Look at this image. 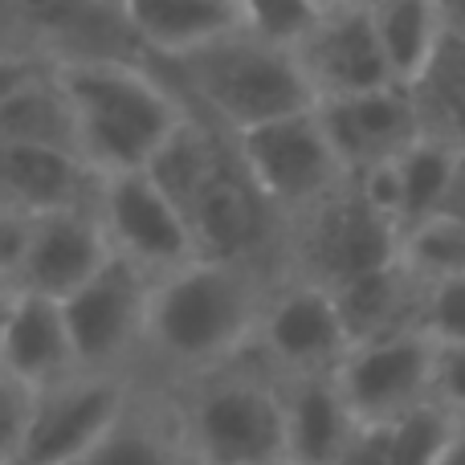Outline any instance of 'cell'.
Masks as SVG:
<instances>
[{
    "mask_svg": "<svg viewBox=\"0 0 465 465\" xmlns=\"http://www.w3.org/2000/svg\"><path fill=\"white\" fill-rule=\"evenodd\" d=\"M286 270L196 257L155 282L147 355L139 376L180 384L253 351L265 302Z\"/></svg>",
    "mask_w": 465,
    "mask_h": 465,
    "instance_id": "obj_1",
    "label": "cell"
},
{
    "mask_svg": "<svg viewBox=\"0 0 465 465\" xmlns=\"http://www.w3.org/2000/svg\"><path fill=\"white\" fill-rule=\"evenodd\" d=\"M74 106L78 152L98 176L147 172L160 147L193 114L152 57L57 62Z\"/></svg>",
    "mask_w": 465,
    "mask_h": 465,
    "instance_id": "obj_2",
    "label": "cell"
},
{
    "mask_svg": "<svg viewBox=\"0 0 465 465\" xmlns=\"http://www.w3.org/2000/svg\"><path fill=\"white\" fill-rule=\"evenodd\" d=\"M155 65L168 74L193 111L225 127L229 135L319 106L294 49L265 41L249 29H237L196 54Z\"/></svg>",
    "mask_w": 465,
    "mask_h": 465,
    "instance_id": "obj_3",
    "label": "cell"
},
{
    "mask_svg": "<svg viewBox=\"0 0 465 465\" xmlns=\"http://www.w3.org/2000/svg\"><path fill=\"white\" fill-rule=\"evenodd\" d=\"M168 388L201 465H286L282 380L253 351Z\"/></svg>",
    "mask_w": 465,
    "mask_h": 465,
    "instance_id": "obj_4",
    "label": "cell"
},
{
    "mask_svg": "<svg viewBox=\"0 0 465 465\" xmlns=\"http://www.w3.org/2000/svg\"><path fill=\"white\" fill-rule=\"evenodd\" d=\"M232 143H237L241 163L253 176V184L262 188V196L278 209L286 225L302 221L322 201H331L339 188L351 184L319 119V106L241 131L232 135Z\"/></svg>",
    "mask_w": 465,
    "mask_h": 465,
    "instance_id": "obj_5",
    "label": "cell"
},
{
    "mask_svg": "<svg viewBox=\"0 0 465 465\" xmlns=\"http://www.w3.org/2000/svg\"><path fill=\"white\" fill-rule=\"evenodd\" d=\"M401 257L404 232L355 184L339 188L331 201L294 221L286 237V273L311 278L327 290L396 265Z\"/></svg>",
    "mask_w": 465,
    "mask_h": 465,
    "instance_id": "obj_6",
    "label": "cell"
},
{
    "mask_svg": "<svg viewBox=\"0 0 465 465\" xmlns=\"http://www.w3.org/2000/svg\"><path fill=\"white\" fill-rule=\"evenodd\" d=\"M155 282L135 262L114 253L78 294L65 298V322L74 335L82 371H114L139 376L147 355V322H152Z\"/></svg>",
    "mask_w": 465,
    "mask_h": 465,
    "instance_id": "obj_7",
    "label": "cell"
},
{
    "mask_svg": "<svg viewBox=\"0 0 465 465\" xmlns=\"http://www.w3.org/2000/svg\"><path fill=\"white\" fill-rule=\"evenodd\" d=\"M351 351V335L327 286L298 273H282L265 302L253 355L278 380L331 376Z\"/></svg>",
    "mask_w": 465,
    "mask_h": 465,
    "instance_id": "obj_8",
    "label": "cell"
},
{
    "mask_svg": "<svg viewBox=\"0 0 465 465\" xmlns=\"http://www.w3.org/2000/svg\"><path fill=\"white\" fill-rule=\"evenodd\" d=\"M98 221H103L114 253L135 262L152 278H168L201 257L188 213L155 184L152 172L103 176Z\"/></svg>",
    "mask_w": 465,
    "mask_h": 465,
    "instance_id": "obj_9",
    "label": "cell"
},
{
    "mask_svg": "<svg viewBox=\"0 0 465 465\" xmlns=\"http://www.w3.org/2000/svg\"><path fill=\"white\" fill-rule=\"evenodd\" d=\"M437 339L429 331H401L355 343L335 380L363 429H384L396 417L437 401Z\"/></svg>",
    "mask_w": 465,
    "mask_h": 465,
    "instance_id": "obj_10",
    "label": "cell"
},
{
    "mask_svg": "<svg viewBox=\"0 0 465 465\" xmlns=\"http://www.w3.org/2000/svg\"><path fill=\"white\" fill-rule=\"evenodd\" d=\"M135 380L139 376H114V371H78L37 392V412L16 458L37 465H78L123 417Z\"/></svg>",
    "mask_w": 465,
    "mask_h": 465,
    "instance_id": "obj_11",
    "label": "cell"
},
{
    "mask_svg": "<svg viewBox=\"0 0 465 465\" xmlns=\"http://www.w3.org/2000/svg\"><path fill=\"white\" fill-rule=\"evenodd\" d=\"M294 57L319 103L360 98V94H371V90L396 86L368 5L327 8L314 21V29L294 45Z\"/></svg>",
    "mask_w": 465,
    "mask_h": 465,
    "instance_id": "obj_12",
    "label": "cell"
},
{
    "mask_svg": "<svg viewBox=\"0 0 465 465\" xmlns=\"http://www.w3.org/2000/svg\"><path fill=\"white\" fill-rule=\"evenodd\" d=\"M111 257L114 249L103 221H98V204L94 209H65V213H49V217H29L25 257L0 286H5V294L8 290H29V294H45L65 302Z\"/></svg>",
    "mask_w": 465,
    "mask_h": 465,
    "instance_id": "obj_13",
    "label": "cell"
},
{
    "mask_svg": "<svg viewBox=\"0 0 465 465\" xmlns=\"http://www.w3.org/2000/svg\"><path fill=\"white\" fill-rule=\"evenodd\" d=\"M319 119L351 180L380 163L401 160L420 135H429L425 106L409 86H384L360 98L319 103Z\"/></svg>",
    "mask_w": 465,
    "mask_h": 465,
    "instance_id": "obj_14",
    "label": "cell"
},
{
    "mask_svg": "<svg viewBox=\"0 0 465 465\" xmlns=\"http://www.w3.org/2000/svg\"><path fill=\"white\" fill-rule=\"evenodd\" d=\"M0 143H41L78 152L74 106L65 94L57 57L41 49H5V86H0ZM82 155V152H78Z\"/></svg>",
    "mask_w": 465,
    "mask_h": 465,
    "instance_id": "obj_15",
    "label": "cell"
},
{
    "mask_svg": "<svg viewBox=\"0 0 465 465\" xmlns=\"http://www.w3.org/2000/svg\"><path fill=\"white\" fill-rule=\"evenodd\" d=\"M78 371L82 363L74 351L65 306L45 294L8 290L5 322H0V376L45 392V388L62 384Z\"/></svg>",
    "mask_w": 465,
    "mask_h": 465,
    "instance_id": "obj_16",
    "label": "cell"
},
{
    "mask_svg": "<svg viewBox=\"0 0 465 465\" xmlns=\"http://www.w3.org/2000/svg\"><path fill=\"white\" fill-rule=\"evenodd\" d=\"M103 176L70 147L0 143V209L49 217L65 209H94Z\"/></svg>",
    "mask_w": 465,
    "mask_h": 465,
    "instance_id": "obj_17",
    "label": "cell"
},
{
    "mask_svg": "<svg viewBox=\"0 0 465 465\" xmlns=\"http://www.w3.org/2000/svg\"><path fill=\"white\" fill-rule=\"evenodd\" d=\"M78 465H201V458L184 433L172 388L139 376L123 417Z\"/></svg>",
    "mask_w": 465,
    "mask_h": 465,
    "instance_id": "obj_18",
    "label": "cell"
},
{
    "mask_svg": "<svg viewBox=\"0 0 465 465\" xmlns=\"http://www.w3.org/2000/svg\"><path fill=\"white\" fill-rule=\"evenodd\" d=\"M286 404V465H347L363 437L335 371L282 380Z\"/></svg>",
    "mask_w": 465,
    "mask_h": 465,
    "instance_id": "obj_19",
    "label": "cell"
},
{
    "mask_svg": "<svg viewBox=\"0 0 465 465\" xmlns=\"http://www.w3.org/2000/svg\"><path fill=\"white\" fill-rule=\"evenodd\" d=\"M123 16L143 57L176 62L245 29L237 0H123Z\"/></svg>",
    "mask_w": 465,
    "mask_h": 465,
    "instance_id": "obj_20",
    "label": "cell"
},
{
    "mask_svg": "<svg viewBox=\"0 0 465 465\" xmlns=\"http://www.w3.org/2000/svg\"><path fill=\"white\" fill-rule=\"evenodd\" d=\"M339 302V314L347 322V335L355 343H371V339H388L401 331H425L420 327V311H425V278L412 270L409 262L371 270L355 282L331 290Z\"/></svg>",
    "mask_w": 465,
    "mask_h": 465,
    "instance_id": "obj_21",
    "label": "cell"
},
{
    "mask_svg": "<svg viewBox=\"0 0 465 465\" xmlns=\"http://www.w3.org/2000/svg\"><path fill=\"white\" fill-rule=\"evenodd\" d=\"M368 8L396 86H425L429 74L441 62L445 45H450L441 0H371Z\"/></svg>",
    "mask_w": 465,
    "mask_h": 465,
    "instance_id": "obj_22",
    "label": "cell"
},
{
    "mask_svg": "<svg viewBox=\"0 0 465 465\" xmlns=\"http://www.w3.org/2000/svg\"><path fill=\"white\" fill-rule=\"evenodd\" d=\"M461 147L445 135H420L401 160H392V188H396V225L404 241L425 225L441 221L445 201H450L453 176H458Z\"/></svg>",
    "mask_w": 465,
    "mask_h": 465,
    "instance_id": "obj_23",
    "label": "cell"
},
{
    "mask_svg": "<svg viewBox=\"0 0 465 465\" xmlns=\"http://www.w3.org/2000/svg\"><path fill=\"white\" fill-rule=\"evenodd\" d=\"M458 420V412H450L441 401H429L384 429H363L371 465H437Z\"/></svg>",
    "mask_w": 465,
    "mask_h": 465,
    "instance_id": "obj_24",
    "label": "cell"
},
{
    "mask_svg": "<svg viewBox=\"0 0 465 465\" xmlns=\"http://www.w3.org/2000/svg\"><path fill=\"white\" fill-rule=\"evenodd\" d=\"M404 262L420 278H453L465 273V225L461 221H433L404 241Z\"/></svg>",
    "mask_w": 465,
    "mask_h": 465,
    "instance_id": "obj_25",
    "label": "cell"
},
{
    "mask_svg": "<svg viewBox=\"0 0 465 465\" xmlns=\"http://www.w3.org/2000/svg\"><path fill=\"white\" fill-rule=\"evenodd\" d=\"M237 8L249 33H257L265 41H278V45H290V49L322 16V8L314 0H237Z\"/></svg>",
    "mask_w": 465,
    "mask_h": 465,
    "instance_id": "obj_26",
    "label": "cell"
},
{
    "mask_svg": "<svg viewBox=\"0 0 465 465\" xmlns=\"http://www.w3.org/2000/svg\"><path fill=\"white\" fill-rule=\"evenodd\" d=\"M420 327H425L437 343H465V273H453V278H425Z\"/></svg>",
    "mask_w": 465,
    "mask_h": 465,
    "instance_id": "obj_27",
    "label": "cell"
},
{
    "mask_svg": "<svg viewBox=\"0 0 465 465\" xmlns=\"http://www.w3.org/2000/svg\"><path fill=\"white\" fill-rule=\"evenodd\" d=\"M437 401L465 420V343H437Z\"/></svg>",
    "mask_w": 465,
    "mask_h": 465,
    "instance_id": "obj_28",
    "label": "cell"
},
{
    "mask_svg": "<svg viewBox=\"0 0 465 465\" xmlns=\"http://www.w3.org/2000/svg\"><path fill=\"white\" fill-rule=\"evenodd\" d=\"M445 221H461L465 225V147H461V160H458V176H453L450 188V201H445Z\"/></svg>",
    "mask_w": 465,
    "mask_h": 465,
    "instance_id": "obj_29",
    "label": "cell"
},
{
    "mask_svg": "<svg viewBox=\"0 0 465 465\" xmlns=\"http://www.w3.org/2000/svg\"><path fill=\"white\" fill-rule=\"evenodd\" d=\"M445 25H450V41L465 45V0H441Z\"/></svg>",
    "mask_w": 465,
    "mask_h": 465,
    "instance_id": "obj_30",
    "label": "cell"
},
{
    "mask_svg": "<svg viewBox=\"0 0 465 465\" xmlns=\"http://www.w3.org/2000/svg\"><path fill=\"white\" fill-rule=\"evenodd\" d=\"M437 465H465V420H458V429H453L450 445H445V453Z\"/></svg>",
    "mask_w": 465,
    "mask_h": 465,
    "instance_id": "obj_31",
    "label": "cell"
},
{
    "mask_svg": "<svg viewBox=\"0 0 465 465\" xmlns=\"http://www.w3.org/2000/svg\"><path fill=\"white\" fill-rule=\"evenodd\" d=\"M314 5L327 13V8H363V5H371V0H314Z\"/></svg>",
    "mask_w": 465,
    "mask_h": 465,
    "instance_id": "obj_32",
    "label": "cell"
},
{
    "mask_svg": "<svg viewBox=\"0 0 465 465\" xmlns=\"http://www.w3.org/2000/svg\"><path fill=\"white\" fill-rule=\"evenodd\" d=\"M0 465H37V461H25V458H8V461H0Z\"/></svg>",
    "mask_w": 465,
    "mask_h": 465,
    "instance_id": "obj_33",
    "label": "cell"
}]
</instances>
